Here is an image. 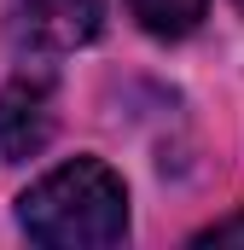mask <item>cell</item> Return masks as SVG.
Instances as JSON below:
<instances>
[{
  "instance_id": "cell-1",
  "label": "cell",
  "mask_w": 244,
  "mask_h": 250,
  "mask_svg": "<svg viewBox=\"0 0 244 250\" xmlns=\"http://www.w3.org/2000/svg\"><path fill=\"white\" fill-rule=\"evenodd\" d=\"M18 221H23V233L35 245H59V250L122 245V233H128V192L99 157H76V163L53 169L47 181H35L23 192Z\"/></svg>"
},
{
  "instance_id": "cell-4",
  "label": "cell",
  "mask_w": 244,
  "mask_h": 250,
  "mask_svg": "<svg viewBox=\"0 0 244 250\" xmlns=\"http://www.w3.org/2000/svg\"><path fill=\"white\" fill-rule=\"evenodd\" d=\"M134 6V18L151 29V35H192L198 29V18L209 12V0H128Z\"/></svg>"
},
{
  "instance_id": "cell-5",
  "label": "cell",
  "mask_w": 244,
  "mask_h": 250,
  "mask_svg": "<svg viewBox=\"0 0 244 250\" xmlns=\"http://www.w3.org/2000/svg\"><path fill=\"white\" fill-rule=\"evenodd\" d=\"M203 239H209V245H239V239H244V215H233V221H215Z\"/></svg>"
},
{
  "instance_id": "cell-3",
  "label": "cell",
  "mask_w": 244,
  "mask_h": 250,
  "mask_svg": "<svg viewBox=\"0 0 244 250\" xmlns=\"http://www.w3.org/2000/svg\"><path fill=\"white\" fill-rule=\"evenodd\" d=\"M53 140V87L18 76L12 87H0V157L23 163Z\"/></svg>"
},
{
  "instance_id": "cell-2",
  "label": "cell",
  "mask_w": 244,
  "mask_h": 250,
  "mask_svg": "<svg viewBox=\"0 0 244 250\" xmlns=\"http://www.w3.org/2000/svg\"><path fill=\"white\" fill-rule=\"evenodd\" d=\"M105 0H6L12 41L29 53H70L99 35Z\"/></svg>"
}]
</instances>
